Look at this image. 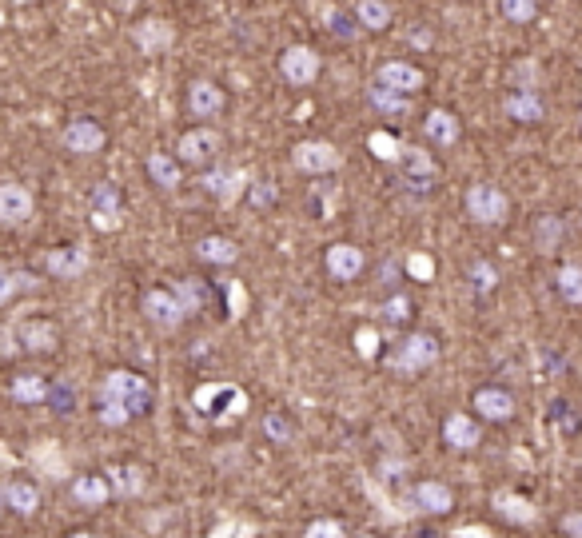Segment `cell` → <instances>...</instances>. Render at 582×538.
Wrapping results in <instances>:
<instances>
[{
    "label": "cell",
    "instance_id": "1",
    "mask_svg": "<svg viewBox=\"0 0 582 538\" xmlns=\"http://www.w3.org/2000/svg\"><path fill=\"white\" fill-rule=\"evenodd\" d=\"M100 403H120L128 415H140L152 403V387L136 371H108L100 383Z\"/></svg>",
    "mask_w": 582,
    "mask_h": 538
},
{
    "label": "cell",
    "instance_id": "2",
    "mask_svg": "<svg viewBox=\"0 0 582 538\" xmlns=\"http://www.w3.org/2000/svg\"><path fill=\"white\" fill-rule=\"evenodd\" d=\"M192 407L204 411V415H212L216 423H224V419H240L248 411V395L236 383H204L192 395Z\"/></svg>",
    "mask_w": 582,
    "mask_h": 538
},
{
    "label": "cell",
    "instance_id": "3",
    "mask_svg": "<svg viewBox=\"0 0 582 538\" xmlns=\"http://www.w3.org/2000/svg\"><path fill=\"white\" fill-rule=\"evenodd\" d=\"M511 212V200L495 188V184H471L467 188V216L483 228H499Z\"/></svg>",
    "mask_w": 582,
    "mask_h": 538
},
{
    "label": "cell",
    "instance_id": "4",
    "mask_svg": "<svg viewBox=\"0 0 582 538\" xmlns=\"http://www.w3.org/2000/svg\"><path fill=\"white\" fill-rule=\"evenodd\" d=\"M431 363H439V339L427 335V331L407 335V339L399 343V351L391 355V367H395L399 375H419V371L431 367Z\"/></svg>",
    "mask_w": 582,
    "mask_h": 538
},
{
    "label": "cell",
    "instance_id": "5",
    "mask_svg": "<svg viewBox=\"0 0 582 538\" xmlns=\"http://www.w3.org/2000/svg\"><path fill=\"white\" fill-rule=\"evenodd\" d=\"M220 148H224V136H220L216 128H196V132H184V136H180L176 156H180L184 164H192V168H208V164L220 156Z\"/></svg>",
    "mask_w": 582,
    "mask_h": 538
},
{
    "label": "cell",
    "instance_id": "6",
    "mask_svg": "<svg viewBox=\"0 0 582 538\" xmlns=\"http://www.w3.org/2000/svg\"><path fill=\"white\" fill-rule=\"evenodd\" d=\"M291 164H295L299 172L327 176V172H335V168L343 164V156H339V148H335V144H323V140H303V144H295V148H291Z\"/></svg>",
    "mask_w": 582,
    "mask_h": 538
},
{
    "label": "cell",
    "instance_id": "7",
    "mask_svg": "<svg viewBox=\"0 0 582 538\" xmlns=\"http://www.w3.org/2000/svg\"><path fill=\"white\" fill-rule=\"evenodd\" d=\"M144 315H148L160 331H176V327L188 319V311H184V303L176 299V291H164V287H156V291L144 295Z\"/></svg>",
    "mask_w": 582,
    "mask_h": 538
},
{
    "label": "cell",
    "instance_id": "8",
    "mask_svg": "<svg viewBox=\"0 0 582 538\" xmlns=\"http://www.w3.org/2000/svg\"><path fill=\"white\" fill-rule=\"evenodd\" d=\"M407 507L423 511V515H447L455 507V495H451V487H443L435 479H423V483H415L407 491Z\"/></svg>",
    "mask_w": 582,
    "mask_h": 538
},
{
    "label": "cell",
    "instance_id": "9",
    "mask_svg": "<svg viewBox=\"0 0 582 538\" xmlns=\"http://www.w3.org/2000/svg\"><path fill=\"white\" fill-rule=\"evenodd\" d=\"M32 192L24 184H0V228H24L32 220Z\"/></svg>",
    "mask_w": 582,
    "mask_h": 538
},
{
    "label": "cell",
    "instance_id": "10",
    "mask_svg": "<svg viewBox=\"0 0 582 538\" xmlns=\"http://www.w3.org/2000/svg\"><path fill=\"white\" fill-rule=\"evenodd\" d=\"M280 72H284L288 84H299V88L311 84L319 76V52L307 48V44H291L288 52L280 56Z\"/></svg>",
    "mask_w": 582,
    "mask_h": 538
},
{
    "label": "cell",
    "instance_id": "11",
    "mask_svg": "<svg viewBox=\"0 0 582 538\" xmlns=\"http://www.w3.org/2000/svg\"><path fill=\"white\" fill-rule=\"evenodd\" d=\"M104 140H108L104 128H100L96 120H88V116H84V120H72V124L64 128V148L76 152V156H92V152H100Z\"/></svg>",
    "mask_w": 582,
    "mask_h": 538
},
{
    "label": "cell",
    "instance_id": "12",
    "mask_svg": "<svg viewBox=\"0 0 582 538\" xmlns=\"http://www.w3.org/2000/svg\"><path fill=\"white\" fill-rule=\"evenodd\" d=\"M132 40H136V48H140L144 56H156V52L172 48L176 28H172L168 20H140V24L132 28Z\"/></svg>",
    "mask_w": 582,
    "mask_h": 538
},
{
    "label": "cell",
    "instance_id": "13",
    "mask_svg": "<svg viewBox=\"0 0 582 538\" xmlns=\"http://www.w3.org/2000/svg\"><path fill=\"white\" fill-rule=\"evenodd\" d=\"M244 184H248V172H224V168H212V172H204L200 176V188H208L220 204H236L240 200V192H244Z\"/></svg>",
    "mask_w": 582,
    "mask_h": 538
},
{
    "label": "cell",
    "instance_id": "14",
    "mask_svg": "<svg viewBox=\"0 0 582 538\" xmlns=\"http://www.w3.org/2000/svg\"><path fill=\"white\" fill-rule=\"evenodd\" d=\"M323 264H327V275H331V279L351 283V279L363 271V252H359L355 244H331L327 256H323Z\"/></svg>",
    "mask_w": 582,
    "mask_h": 538
},
{
    "label": "cell",
    "instance_id": "15",
    "mask_svg": "<svg viewBox=\"0 0 582 538\" xmlns=\"http://www.w3.org/2000/svg\"><path fill=\"white\" fill-rule=\"evenodd\" d=\"M88 264H92V256H88L84 244L52 248V252H48V271H52L56 279H80V275L88 271Z\"/></svg>",
    "mask_w": 582,
    "mask_h": 538
},
{
    "label": "cell",
    "instance_id": "16",
    "mask_svg": "<svg viewBox=\"0 0 582 538\" xmlns=\"http://www.w3.org/2000/svg\"><path fill=\"white\" fill-rule=\"evenodd\" d=\"M375 84H383V88H391V92H415V88H423V72L415 68V64H403V60H391V64H383L379 72H375Z\"/></svg>",
    "mask_w": 582,
    "mask_h": 538
},
{
    "label": "cell",
    "instance_id": "17",
    "mask_svg": "<svg viewBox=\"0 0 582 538\" xmlns=\"http://www.w3.org/2000/svg\"><path fill=\"white\" fill-rule=\"evenodd\" d=\"M475 411L487 423H507L515 415V395L511 391H499V387H483V391H475Z\"/></svg>",
    "mask_w": 582,
    "mask_h": 538
},
{
    "label": "cell",
    "instance_id": "18",
    "mask_svg": "<svg viewBox=\"0 0 582 538\" xmlns=\"http://www.w3.org/2000/svg\"><path fill=\"white\" fill-rule=\"evenodd\" d=\"M68 495L80 507H104L108 495H112V483H108V475H76L72 487H68Z\"/></svg>",
    "mask_w": 582,
    "mask_h": 538
},
{
    "label": "cell",
    "instance_id": "19",
    "mask_svg": "<svg viewBox=\"0 0 582 538\" xmlns=\"http://www.w3.org/2000/svg\"><path fill=\"white\" fill-rule=\"evenodd\" d=\"M16 335H20V347H28V351H56V339H60L56 323H48V319H24L16 327Z\"/></svg>",
    "mask_w": 582,
    "mask_h": 538
},
{
    "label": "cell",
    "instance_id": "20",
    "mask_svg": "<svg viewBox=\"0 0 582 538\" xmlns=\"http://www.w3.org/2000/svg\"><path fill=\"white\" fill-rule=\"evenodd\" d=\"M443 439H447V447H455V451H475L479 439H483V431H479V423H475L471 415H451V419L443 423Z\"/></svg>",
    "mask_w": 582,
    "mask_h": 538
},
{
    "label": "cell",
    "instance_id": "21",
    "mask_svg": "<svg viewBox=\"0 0 582 538\" xmlns=\"http://www.w3.org/2000/svg\"><path fill=\"white\" fill-rule=\"evenodd\" d=\"M491 507L503 515V519H511V523H535L539 519V507L531 503V499H523V495H515V491H495V499H491Z\"/></svg>",
    "mask_w": 582,
    "mask_h": 538
},
{
    "label": "cell",
    "instance_id": "22",
    "mask_svg": "<svg viewBox=\"0 0 582 538\" xmlns=\"http://www.w3.org/2000/svg\"><path fill=\"white\" fill-rule=\"evenodd\" d=\"M188 108H192V116H216L220 108H224V92H220V84H212V80H196L192 88H188Z\"/></svg>",
    "mask_w": 582,
    "mask_h": 538
},
{
    "label": "cell",
    "instance_id": "23",
    "mask_svg": "<svg viewBox=\"0 0 582 538\" xmlns=\"http://www.w3.org/2000/svg\"><path fill=\"white\" fill-rule=\"evenodd\" d=\"M503 108H507V116H511V120H519V124H535V120H543V116H547V104H543V96H539V92H511Z\"/></svg>",
    "mask_w": 582,
    "mask_h": 538
},
{
    "label": "cell",
    "instance_id": "24",
    "mask_svg": "<svg viewBox=\"0 0 582 538\" xmlns=\"http://www.w3.org/2000/svg\"><path fill=\"white\" fill-rule=\"evenodd\" d=\"M4 503L16 515H36L40 511V491L32 483H24V479H12V483H4Z\"/></svg>",
    "mask_w": 582,
    "mask_h": 538
},
{
    "label": "cell",
    "instance_id": "25",
    "mask_svg": "<svg viewBox=\"0 0 582 538\" xmlns=\"http://www.w3.org/2000/svg\"><path fill=\"white\" fill-rule=\"evenodd\" d=\"M423 132L435 140V144H443V148H451L455 140H459V120L451 116V112H443V108H435V112H427V124H423Z\"/></svg>",
    "mask_w": 582,
    "mask_h": 538
},
{
    "label": "cell",
    "instance_id": "26",
    "mask_svg": "<svg viewBox=\"0 0 582 538\" xmlns=\"http://www.w3.org/2000/svg\"><path fill=\"white\" fill-rule=\"evenodd\" d=\"M148 176L164 188V192H172V188H180V164H176V156H164V152H148Z\"/></svg>",
    "mask_w": 582,
    "mask_h": 538
},
{
    "label": "cell",
    "instance_id": "27",
    "mask_svg": "<svg viewBox=\"0 0 582 538\" xmlns=\"http://www.w3.org/2000/svg\"><path fill=\"white\" fill-rule=\"evenodd\" d=\"M196 252H200V260H208V264H236L240 260V248L232 244V240H224V236H204L200 244H196Z\"/></svg>",
    "mask_w": 582,
    "mask_h": 538
},
{
    "label": "cell",
    "instance_id": "28",
    "mask_svg": "<svg viewBox=\"0 0 582 538\" xmlns=\"http://www.w3.org/2000/svg\"><path fill=\"white\" fill-rule=\"evenodd\" d=\"M104 475L112 483V495H120V499H132V495L144 491V471L140 467H108Z\"/></svg>",
    "mask_w": 582,
    "mask_h": 538
},
{
    "label": "cell",
    "instance_id": "29",
    "mask_svg": "<svg viewBox=\"0 0 582 538\" xmlns=\"http://www.w3.org/2000/svg\"><path fill=\"white\" fill-rule=\"evenodd\" d=\"M12 399L16 403H48V379L44 375H16L12 379Z\"/></svg>",
    "mask_w": 582,
    "mask_h": 538
},
{
    "label": "cell",
    "instance_id": "30",
    "mask_svg": "<svg viewBox=\"0 0 582 538\" xmlns=\"http://www.w3.org/2000/svg\"><path fill=\"white\" fill-rule=\"evenodd\" d=\"M399 168H403V176H407V184H415V180H431L435 176V160L427 156V152H419V148H403V160H399Z\"/></svg>",
    "mask_w": 582,
    "mask_h": 538
},
{
    "label": "cell",
    "instance_id": "31",
    "mask_svg": "<svg viewBox=\"0 0 582 538\" xmlns=\"http://www.w3.org/2000/svg\"><path fill=\"white\" fill-rule=\"evenodd\" d=\"M355 20L363 28H387L391 24V4L387 0H359L355 4Z\"/></svg>",
    "mask_w": 582,
    "mask_h": 538
},
{
    "label": "cell",
    "instance_id": "32",
    "mask_svg": "<svg viewBox=\"0 0 582 538\" xmlns=\"http://www.w3.org/2000/svg\"><path fill=\"white\" fill-rule=\"evenodd\" d=\"M367 148H371L375 160H383V164H399V160H403V144H399L395 136H387V132H371V136H367Z\"/></svg>",
    "mask_w": 582,
    "mask_h": 538
},
{
    "label": "cell",
    "instance_id": "33",
    "mask_svg": "<svg viewBox=\"0 0 582 538\" xmlns=\"http://www.w3.org/2000/svg\"><path fill=\"white\" fill-rule=\"evenodd\" d=\"M32 287H36V279H32V275L12 271V268H4V264H0V307H4L16 291H32Z\"/></svg>",
    "mask_w": 582,
    "mask_h": 538
},
{
    "label": "cell",
    "instance_id": "34",
    "mask_svg": "<svg viewBox=\"0 0 582 538\" xmlns=\"http://www.w3.org/2000/svg\"><path fill=\"white\" fill-rule=\"evenodd\" d=\"M559 295L567 299V303H582V268L579 264H563L559 268Z\"/></svg>",
    "mask_w": 582,
    "mask_h": 538
},
{
    "label": "cell",
    "instance_id": "35",
    "mask_svg": "<svg viewBox=\"0 0 582 538\" xmlns=\"http://www.w3.org/2000/svg\"><path fill=\"white\" fill-rule=\"evenodd\" d=\"M559 240H563V220H559V216H543L539 228H535V244H539V252H555Z\"/></svg>",
    "mask_w": 582,
    "mask_h": 538
},
{
    "label": "cell",
    "instance_id": "36",
    "mask_svg": "<svg viewBox=\"0 0 582 538\" xmlns=\"http://www.w3.org/2000/svg\"><path fill=\"white\" fill-rule=\"evenodd\" d=\"M176 299L184 303L188 315L200 311V307H204V287H200V279H180V283H176Z\"/></svg>",
    "mask_w": 582,
    "mask_h": 538
},
{
    "label": "cell",
    "instance_id": "37",
    "mask_svg": "<svg viewBox=\"0 0 582 538\" xmlns=\"http://www.w3.org/2000/svg\"><path fill=\"white\" fill-rule=\"evenodd\" d=\"M371 104H375L379 112H403V108H407V96H399V92H391V88H383V84H371Z\"/></svg>",
    "mask_w": 582,
    "mask_h": 538
},
{
    "label": "cell",
    "instance_id": "38",
    "mask_svg": "<svg viewBox=\"0 0 582 538\" xmlns=\"http://www.w3.org/2000/svg\"><path fill=\"white\" fill-rule=\"evenodd\" d=\"M535 0H503V16L507 20H515V24H527V20H535Z\"/></svg>",
    "mask_w": 582,
    "mask_h": 538
},
{
    "label": "cell",
    "instance_id": "39",
    "mask_svg": "<svg viewBox=\"0 0 582 538\" xmlns=\"http://www.w3.org/2000/svg\"><path fill=\"white\" fill-rule=\"evenodd\" d=\"M407 271H411L419 283H427V279H435V260H431L427 252H411V256H407Z\"/></svg>",
    "mask_w": 582,
    "mask_h": 538
},
{
    "label": "cell",
    "instance_id": "40",
    "mask_svg": "<svg viewBox=\"0 0 582 538\" xmlns=\"http://www.w3.org/2000/svg\"><path fill=\"white\" fill-rule=\"evenodd\" d=\"M92 212H120V196H116L112 184H100L92 192Z\"/></svg>",
    "mask_w": 582,
    "mask_h": 538
},
{
    "label": "cell",
    "instance_id": "41",
    "mask_svg": "<svg viewBox=\"0 0 582 538\" xmlns=\"http://www.w3.org/2000/svg\"><path fill=\"white\" fill-rule=\"evenodd\" d=\"M264 431L272 435V443H291V435H295L291 423H284V415H276V411L264 419Z\"/></svg>",
    "mask_w": 582,
    "mask_h": 538
},
{
    "label": "cell",
    "instance_id": "42",
    "mask_svg": "<svg viewBox=\"0 0 582 538\" xmlns=\"http://www.w3.org/2000/svg\"><path fill=\"white\" fill-rule=\"evenodd\" d=\"M471 283H475V291H491V287H495V268H491L487 260L471 264Z\"/></svg>",
    "mask_w": 582,
    "mask_h": 538
},
{
    "label": "cell",
    "instance_id": "43",
    "mask_svg": "<svg viewBox=\"0 0 582 538\" xmlns=\"http://www.w3.org/2000/svg\"><path fill=\"white\" fill-rule=\"evenodd\" d=\"M303 538H343V527H339L335 519H315V523L303 531Z\"/></svg>",
    "mask_w": 582,
    "mask_h": 538
},
{
    "label": "cell",
    "instance_id": "44",
    "mask_svg": "<svg viewBox=\"0 0 582 538\" xmlns=\"http://www.w3.org/2000/svg\"><path fill=\"white\" fill-rule=\"evenodd\" d=\"M355 347H359V355H363V359H375V351H379V335H375V327H359Z\"/></svg>",
    "mask_w": 582,
    "mask_h": 538
},
{
    "label": "cell",
    "instance_id": "45",
    "mask_svg": "<svg viewBox=\"0 0 582 538\" xmlns=\"http://www.w3.org/2000/svg\"><path fill=\"white\" fill-rule=\"evenodd\" d=\"M407 311H411V299H407V295H391V299H387V307H383V315H387L391 323H403V319H407Z\"/></svg>",
    "mask_w": 582,
    "mask_h": 538
},
{
    "label": "cell",
    "instance_id": "46",
    "mask_svg": "<svg viewBox=\"0 0 582 538\" xmlns=\"http://www.w3.org/2000/svg\"><path fill=\"white\" fill-rule=\"evenodd\" d=\"M323 16H327V24H335V32H339V36H355V32H359V28H355V20H347V16H343V12H335V8H327Z\"/></svg>",
    "mask_w": 582,
    "mask_h": 538
},
{
    "label": "cell",
    "instance_id": "47",
    "mask_svg": "<svg viewBox=\"0 0 582 538\" xmlns=\"http://www.w3.org/2000/svg\"><path fill=\"white\" fill-rule=\"evenodd\" d=\"M92 224L100 232H116L120 228V212H92Z\"/></svg>",
    "mask_w": 582,
    "mask_h": 538
},
{
    "label": "cell",
    "instance_id": "48",
    "mask_svg": "<svg viewBox=\"0 0 582 538\" xmlns=\"http://www.w3.org/2000/svg\"><path fill=\"white\" fill-rule=\"evenodd\" d=\"M48 399L56 403V415H68V407H72V391L68 387H56V391L48 387Z\"/></svg>",
    "mask_w": 582,
    "mask_h": 538
},
{
    "label": "cell",
    "instance_id": "49",
    "mask_svg": "<svg viewBox=\"0 0 582 538\" xmlns=\"http://www.w3.org/2000/svg\"><path fill=\"white\" fill-rule=\"evenodd\" d=\"M563 531H567V538H582V511L563 515Z\"/></svg>",
    "mask_w": 582,
    "mask_h": 538
},
{
    "label": "cell",
    "instance_id": "50",
    "mask_svg": "<svg viewBox=\"0 0 582 538\" xmlns=\"http://www.w3.org/2000/svg\"><path fill=\"white\" fill-rule=\"evenodd\" d=\"M451 538H495L487 527H463V531H455Z\"/></svg>",
    "mask_w": 582,
    "mask_h": 538
},
{
    "label": "cell",
    "instance_id": "51",
    "mask_svg": "<svg viewBox=\"0 0 582 538\" xmlns=\"http://www.w3.org/2000/svg\"><path fill=\"white\" fill-rule=\"evenodd\" d=\"M252 200H256V204H272V192H260V188H256Z\"/></svg>",
    "mask_w": 582,
    "mask_h": 538
},
{
    "label": "cell",
    "instance_id": "52",
    "mask_svg": "<svg viewBox=\"0 0 582 538\" xmlns=\"http://www.w3.org/2000/svg\"><path fill=\"white\" fill-rule=\"evenodd\" d=\"M136 4H140V0H116V8H124V12H128V8H136Z\"/></svg>",
    "mask_w": 582,
    "mask_h": 538
},
{
    "label": "cell",
    "instance_id": "53",
    "mask_svg": "<svg viewBox=\"0 0 582 538\" xmlns=\"http://www.w3.org/2000/svg\"><path fill=\"white\" fill-rule=\"evenodd\" d=\"M68 538H100V535H92V531H76V535H68Z\"/></svg>",
    "mask_w": 582,
    "mask_h": 538
},
{
    "label": "cell",
    "instance_id": "54",
    "mask_svg": "<svg viewBox=\"0 0 582 538\" xmlns=\"http://www.w3.org/2000/svg\"><path fill=\"white\" fill-rule=\"evenodd\" d=\"M4 507H8V503H4V487H0V515H4Z\"/></svg>",
    "mask_w": 582,
    "mask_h": 538
},
{
    "label": "cell",
    "instance_id": "55",
    "mask_svg": "<svg viewBox=\"0 0 582 538\" xmlns=\"http://www.w3.org/2000/svg\"><path fill=\"white\" fill-rule=\"evenodd\" d=\"M363 538H371V535H363Z\"/></svg>",
    "mask_w": 582,
    "mask_h": 538
}]
</instances>
